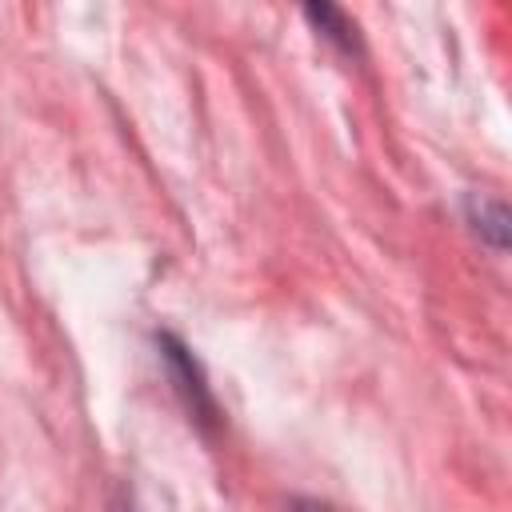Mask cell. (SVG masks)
Segmentation results:
<instances>
[{
	"instance_id": "cell-1",
	"label": "cell",
	"mask_w": 512,
	"mask_h": 512,
	"mask_svg": "<svg viewBox=\"0 0 512 512\" xmlns=\"http://www.w3.org/2000/svg\"><path fill=\"white\" fill-rule=\"evenodd\" d=\"M296 512H332V508H324V504H296Z\"/></svg>"
}]
</instances>
